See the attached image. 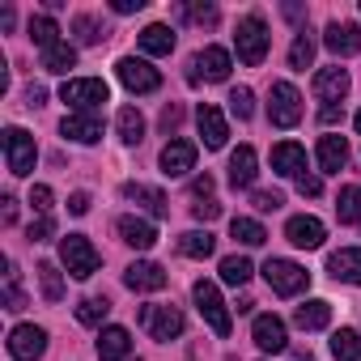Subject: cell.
Wrapping results in <instances>:
<instances>
[{
	"label": "cell",
	"mask_w": 361,
	"mask_h": 361,
	"mask_svg": "<svg viewBox=\"0 0 361 361\" xmlns=\"http://www.w3.org/2000/svg\"><path fill=\"white\" fill-rule=\"evenodd\" d=\"M178 251H183L188 259H209V255L217 251V238H213L209 230H192V234L178 238Z\"/></svg>",
	"instance_id": "30"
},
{
	"label": "cell",
	"mask_w": 361,
	"mask_h": 361,
	"mask_svg": "<svg viewBox=\"0 0 361 361\" xmlns=\"http://www.w3.org/2000/svg\"><path fill=\"white\" fill-rule=\"evenodd\" d=\"M26 102H30V106H43V102H47V90H43V85H30V90H26Z\"/></svg>",
	"instance_id": "54"
},
{
	"label": "cell",
	"mask_w": 361,
	"mask_h": 361,
	"mask_svg": "<svg viewBox=\"0 0 361 361\" xmlns=\"http://www.w3.org/2000/svg\"><path fill=\"white\" fill-rule=\"evenodd\" d=\"M47 238H56V221H51V217L30 221V243H47Z\"/></svg>",
	"instance_id": "47"
},
{
	"label": "cell",
	"mask_w": 361,
	"mask_h": 361,
	"mask_svg": "<svg viewBox=\"0 0 361 361\" xmlns=\"http://www.w3.org/2000/svg\"><path fill=\"white\" fill-rule=\"evenodd\" d=\"M251 204H255L259 213H276V209L285 204V196H281V192H255V196H251Z\"/></svg>",
	"instance_id": "44"
},
{
	"label": "cell",
	"mask_w": 361,
	"mask_h": 361,
	"mask_svg": "<svg viewBox=\"0 0 361 361\" xmlns=\"http://www.w3.org/2000/svg\"><path fill=\"white\" fill-rule=\"evenodd\" d=\"M188 170H196V140H170L161 149V174L166 178H183Z\"/></svg>",
	"instance_id": "13"
},
{
	"label": "cell",
	"mask_w": 361,
	"mask_h": 361,
	"mask_svg": "<svg viewBox=\"0 0 361 361\" xmlns=\"http://www.w3.org/2000/svg\"><path fill=\"white\" fill-rule=\"evenodd\" d=\"M43 68H47V73H68V68H77V47L56 43L51 51H43Z\"/></svg>",
	"instance_id": "36"
},
{
	"label": "cell",
	"mask_w": 361,
	"mask_h": 361,
	"mask_svg": "<svg viewBox=\"0 0 361 361\" xmlns=\"http://www.w3.org/2000/svg\"><path fill=\"white\" fill-rule=\"evenodd\" d=\"M192 217H196V221H217V217H221V204H217V200H196V204H192Z\"/></svg>",
	"instance_id": "46"
},
{
	"label": "cell",
	"mask_w": 361,
	"mask_h": 361,
	"mask_svg": "<svg viewBox=\"0 0 361 361\" xmlns=\"http://www.w3.org/2000/svg\"><path fill=\"white\" fill-rule=\"evenodd\" d=\"M106 314H111V302H106V298H85V302L77 306V323H85V327H98Z\"/></svg>",
	"instance_id": "39"
},
{
	"label": "cell",
	"mask_w": 361,
	"mask_h": 361,
	"mask_svg": "<svg viewBox=\"0 0 361 361\" xmlns=\"http://www.w3.org/2000/svg\"><path fill=\"white\" fill-rule=\"evenodd\" d=\"M251 272H255V268H251V259H243V255H226V259H221V281H226V285H247Z\"/></svg>",
	"instance_id": "37"
},
{
	"label": "cell",
	"mask_w": 361,
	"mask_h": 361,
	"mask_svg": "<svg viewBox=\"0 0 361 361\" xmlns=\"http://www.w3.org/2000/svg\"><path fill=\"white\" fill-rule=\"evenodd\" d=\"M230 111H234L238 119H251V115H255V94H251L247 85L230 90Z\"/></svg>",
	"instance_id": "42"
},
{
	"label": "cell",
	"mask_w": 361,
	"mask_h": 361,
	"mask_svg": "<svg viewBox=\"0 0 361 361\" xmlns=\"http://www.w3.org/2000/svg\"><path fill=\"white\" fill-rule=\"evenodd\" d=\"M140 327L153 336V340H178L183 336V310L178 306H140Z\"/></svg>",
	"instance_id": "7"
},
{
	"label": "cell",
	"mask_w": 361,
	"mask_h": 361,
	"mask_svg": "<svg viewBox=\"0 0 361 361\" xmlns=\"http://www.w3.org/2000/svg\"><path fill=\"white\" fill-rule=\"evenodd\" d=\"M319 166H323L327 174H340V170L348 166V140H344V136H323V140H319Z\"/></svg>",
	"instance_id": "26"
},
{
	"label": "cell",
	"mask_w": 361,
	"mask_h": 361,
	"mask_svg": "<svg viewBox=\"0 0 361 361\" xmlns=\"http://www.w3.org/2000/svg\"><path fill=\"white\" fill-rule=\"evenodd\" d=\"M9 353H13L18 361H39V357L47 353V331L35 327V323H18V327L9 331Z\"/></svg>",
	"instance_id": "11"
},
{
	"label": "cell",
	"mask_w": 361,
	"mask_h": 361,
	"mask_svg": "<svg viewBox=\"0 0 361 361\" xmlns=\"http://www.w3.org/2000/svg\"><path fill=\"white\" fill-rule=\"evenodd\" d=\"M357 132H361V111H357Z\"/></svg>",
	"instance_id": "57"
},
{
	"label": "cell",
	"mask_w": 361,
	"mask_h": 361,
	"mask_svg": "<svg viewBox=\"0 0 361 361\" xmlns=\"http://www.w3.org/2000/svg\"><path fill=\"white\" fill-rule=\"evenodd\" d=\"M115 73H119V81H123L132 94H153V90L161 85V73H157L149 60H136V56H123V60L115 64Z\"/></svg>",
	"instance_id": "9"
},
{
	"label": "cell",
	"mask_w": 361,
	"mask_h": 361,
	"mask_svg": "<svg viewBox=\"0 0 361 361\" xmlns=\"http://www.w3.org/2000/svg\"><path fill=\"white\" fill-rule=\"evenodd\" d=\"M5 310H26V293H22V272L9 259L5 264Z\"/></svg>",
	"instance_id": "34"
},
{
	"label": "cell",
	"mask_w": 361,
	"mask_h": 361,
	"mask_svg": "<svg viewBox=\"0 0 361 361\" xmlns=\"http://www.w3.org/2000/svg\"><path fill=\"white\" fill-rule=\"evenodd\" d=\"M314 94L323 98V106H336L344 94H348V73L336 64V68H319L314 73Z\"/></svg>",
	"instance_id": "19"
},
{
	"label": "cell",
	"mask_w": 361,
	"mask_h": 361,
	"mask_svg": "<svg viewBox=\"0 0 361 361\" xmlns=\"http://www.w3.org/2000/svg\"><path fill=\"white\" fill-rule=\"evenodd\" d=\"M140 47H145L149 56H170V51H174V30L161 26V22H153V26L140 30Z\"/></svg>",
	"instance_id": "28"
},
{
	"label": "cell",
	"mask_w": 361,
	"mask_h": 361,
	"mask_svg": "<svg viewBox=\"0 0 361 361\" xmlns=\"http://www.w3.org/2000/svg\"><path fill=\"white\" fill-rule=\"evenodd\" d=\"M268 119L276 128H293L302 119V94L289 85V81H276L272 94H268Z\"/></svg>",
	"instance_id": "8"
},
{
	"label": "cell",
	"mask_w": 361,
	"mask_h": 361,
	"mask_svg": "<svg viewBox=\"0 0 361 361\" xmlns=\"http://www.w3.org/2000/svg\"><path fill=\"white\" fill-rule=\"evenodd\" d=\"M119 238L132 247V251H149L157 243V230L145 221V217H119Z\"/></svg>",
	"instance_id": "24"
},
{
	"label": "cell",
	"mask_w": 361,
	"mask_h": 361,
	"mask_svg": "<svg viewBox=\"0 0 361 361\" xmlns=\"http://www.w3.org/2000/svg\"><path fill=\"white\" fill-rule=\"evenodd\" d=\"M327 272L344 285H361V247H344L327 255Z\"/></svg>",
	"instance_id": "21"
},
{
	"label": "cell",
	"mask_w": 361,
	"mask_h": 361,
	"mask_svg": "<svg viewBox=\"0 0 361 361\" xmlns=\"http://www.w3.org/2000/svg\"><path fill=\"white\" fill-rule=\"evenodd\" d=\"M111 9L115 13H136V9H145V0H111Z\"/></svg>",
	"instance_id": "52"
},
{
	"label": "cell",
	"mask_w": 361,
	"mask_h": 361,
	"mask_svg": "<svg viewBox=\"0 0 361 361\" xmlns=\"http://www.w3.org/2000/svg\"><path fill=\"white\" fill-rule=\"evenodd\" d=\"M298 192L302 196H319L323 192V178L319 174H298Z\"/></svg>",
	"instance_id": "48"
},
{
	"label": "cell",
	"mask_w": 361,
	"mask_h": 361,
	"mask_svg": "<svg viewBox=\"0 0 361 361\" xmlns=\"http://www.w3.org/2000/svg\"><path fill=\"white\" fill-rule=\"evenodd\" d=\"M331 357H336V361H361V336H357L353 327H340V331L331 336Z\"/></svg>",
	"instance_id": "32"
},
{
	"label": "cell",
	"mask_w": 361,
	"mask_h": 361,
	"mask_svg": "<svg viewBox=\"0 0 361 361\" xmlns=\"http://www.w3.org/2000/svg\"><path fill=\"white\" fill-rule=\"evenodd\" d=\"M60 98H64L73 111H94V106H102V102L111 98V90H106L102 77H73V81L60 85Z\"/></svg>",
	"instance_id": "5"
},
{
	"label": "cell",
	"mask_w": 361,
	"mask_h": 361,
	"mask_svg": "<svg viewBox=\"0 0 361 361\" xmlns=\"http://www.w3.org/2000/svg\"><path fill=\"white\" fill-rule=\"evenodd\" d=\"M0 204H5V213H0V217H5V226H13V221H18V200H13V196H5Z\"/></svg>",
	"instance_id": "53"
},
{
	"label": "cell",
	"mask_w": 361,
	"mask_h": 361,
	"mask_svg": "<svg viewBox=\"0 0 361 361\" xmlns=\"http://www.w3.org/2000/svg\"><path fill=\"white\" fill-rule=\"evenodd\" d=\"M60 264L68 268L73 281H90V276L98 272L102 255L94 251V243H90L85 234H68V238H60Z\"/></svg>",
	"instance_id": "2"
},
{
	"label": "cell",
	"mask_w": 361,
	"mask_h": 361,
	"mask_svg": "<svg viewBox=\"0 0 361 361\" xmlns=\"http://www.w3.org/2000/svg\"><path fill=\"white\" fill-rule=\"evenodd\" d=\"M0 145H5V161H9V174L26 178V174L35 170V157H39V149H35V136H30V132H22V128H5Z\"/></svg>",
	"instance_id": "4"
},
{
	"label": "cell",
	"mask_w": 361,
	"mask_h": 361,
	"mask_svg": "<svg viewBox=\"0 0 361 361\" xmlns=\"http://www.w3.org/2000/svg\"><path fill=\"white\" fill-rule=\"evenodd\" d=\"M293 323H298L302 331H323V327L331 323V302H323V298L302 302V306L293 310Z\"/></svg>",
	"instance_id": "25"
},
{
	"label": "cell",
	"mask_w": 361,
	"mask_h": 361,
	"mask_svg": "<svg viewBox=\"0 0 361 361\" xmlns=\"http://www.w3.org/2000/svg\"><path fill=\"white\" fill-rule=\"evenodd\" d=\"M310 60H314V39L306 30H298L293 47H289V68H310Z\"/></svg>",
	"instance_id": "40"
},
{
	"label": "cell",
	"mask_w": 361,
	"mask_h": 361,
	"mask_svg": "<svg viewBox=\"0 0 361 361\" xmlns=\"http://www.w3.org/2000/svg\"><path fill=\"white\" fill-rule=\"evenodd\" d=\"M192 298H196V310L204 314V323H209L217 336H230V306L221 302L217 285H213V281H196V285H192Z\"/></svg>",
	"instance_id": "6"
},
{
	"label": "cell",
	"mask_w": 361,
	"mask_h": 361,
	"mask_svg": "<svg viewBox=\"0 0 361 361\" xmlns=\"http://www.w3.org/2000/svg\"><path fill=\"white\" fill-rule=\"evenodd\" d=\"M60 132H64L68 140H77V145H98V140H102V119H98L94 111H73V115H64Z\"/></svg>",
	"instance_id": "14"
},
{
	"label": "cell",
	"mask_w": 361,
	"mask_h": 361,
	"mask_svg": "<svg viewBox=\"0 0 361 361\" xmlns=\"http://www.w3.org/2000/svg\"><path fill=\"white\" fill-rule=\"evenodd\" d=\"M230 234H234L243 247H264V243H268V230H264L259 221H251V217H234V221H230Z\"/></svg>",
	"instance_id": "33"
},
{
	"label": "cell",
	"mask_w": 361,
	"mask_h": 361,
	"mask_svg": "<svg viewBox=\"0 0 361 361\" xmlns=\"http://www.w3.org/2000/svg\"><path fill=\"white\" fill-rule=\"evenodd\" d=\"M319 119H323V123H336V119H344V106H323Z\"/></svg>",
	"instance_id": "55"
},
{
	"label": "cell",
	"mask_w": 361,
	"mask_h": 361,
	"mask_svg": "<svg viewBox=\"0 0 361 361\" xmlns=\"http://www.w3.org/2000/svg\"><path fill=\"white\" fill-rule=\"evenodd\" d=\"M178 123H183V106H178V102H170V106L161 111V128H166V132H174Z\"/></svg>",
	"instance_id": "49"
},
{
	"label": "cell",
	"mask_w": 361,
	"mask_h": 361,
	"mask_svg": "<svg viewBox=\"0 0 361 361\" xmlns=\"http://www.w3.org/2000/svg\"><path fill=\"white\" fill-rule=\"evenodd\" d=\"M123 196L132 200V204H140V209H149L153 217H170V200L157 192V188H145V183H128L123 188Z\"/></svg>",
	"instance_id": "27"
},
{
	"label": "cell",
	"mask_w": 361,
	"mask_h": 361,
	"mask_svg": "<svg viewBox=\"0 0 361 361\" xmlns=\"http://www.w3.org/2000/svg\"><path fill=\"white\" fill-rule=\"evenodd\" d=\"M132 353V331L128 327H102L98 331V357L102 361H123Z\"/></svg>",
	"instance_id": "23"
},
{
	"label": "cell",
	"mask_w": 361,
	"mask_h": 361,
	"mask_svg": "<svg viewBox=\"0 0 361 361\" xmlns=\"http://www.w3.org/2000/svg\"><path fill=\"white\" fill-rule=\"evenodd\" d=\"M285 238H289L293 247H302V251H314V247H323L327 230H323V221H319V217H289Z\"/></svg>",
	"instance_id": "17"
},
{
	"label": "cell",
	"mask_w": 361,
	"mask_h": 361,
	"mask_svg": "<svg viewBox=\"0 0 361 361\" xmlns=\"http://www.w3.org/2000/svg\"><path fill=\"white\" fill-rule=\"evenodd\" d=\"M323 43H327V51H336V56H357V51H361V26H353V22H331L327 35H323Z\"/></svg>",
	"instance_id": "18"
},
{
	"label": "cell",
	"mask_w": 361,
	"mask_h": 361,
	"mask_svg": "<svg viewBox=\"0 0 361 361\" xmlns=\"http://www.w3.org/2000/svg\"><path fill=\"white\" fill-rule=\"evenodd\" d=\"M39 285H43V298L47 302H60L64 298V272L56 264H39Z\"/></svg>",
	"instance_id": "38"
},
{
	"label": "cell",
	"mask_w": 361,
	"mask_h": 361,
	"mask_svg": "<svg viewBox=\"0 0 361 361\" xmlns=\"http://www.w3.org/2000/svg\"><path fill=\"white\" fill-rule=\"evenodd\" d=\"M230 51L226 47H204L200 56H192V73H188V81L192 85H200V77L204 81H226L230 77Z\"/></svg>",
	"instance_id": "10"
},
{
	"label": "cell",
	"mask_w": 361,
	"mask_h": 361,
	"mask_svg": "<svg viewBox=\"0 0 361 361\" xmlns=\"http://www.w3.org/2000/svg\"><path fill=\"white\" fill-rule=\"evenodd\" d=\"M51 200H56V196H51V188H43V183L30 192V204H35V213H39V217H51Z\"/></svg>",
	"instance_id": "43"
},
{
	"label": "cell",
	"mask_w": 361,
	"mask_h": 361,
	"mask_svg": "<svg viewBox=\"0 0 361 361\" xmlns=\"http://www.w3.org/2000/svg\"><path fill=\"white\" fill-rule=\"evenodd\" d=\"M192 196H196V200H213V178H209V174L192 183Z\"/></svg>",
	"instance_id": "51"
},
{
	"label": "cell",
	"mask_w": 361,
	"mask_h": 361,
	"mask_svg": "<svg viewBox=\"0 0 361 361\" xmlns=\"http://www.w3.org/2000/svg\"><path fill=\"white\" fill-rule=\"evenodd\" d=\"M166 268L161 264H149V259H136V264H128V272H123V285L132 289V293H157V289H166Z\"/></svg>",
	"instance_id": "12"
},
{
	"label": "cell",
	"mask_w": 361,
	"mask_h": 361,
	"mask_svg": "<svg viewBox=\"0 0 361 361\" xmlns=\"http://www.w3.org/2000/svg\"><path fill=\"white\" fill-rule=\"evenodd\" d=\"M115 128H119V140H123V145H140V140H145V115H140L136 106H119Z\"/></svg>",
	"instance_id": "29"
},
{
	"label": "cell",
	"mask_w": 361,
	"mask_h": 361,
	"mask_svg": "<svg viewBox=\"0 0 361 361\" xmlns=\"http://www.w3.org/2000/svg\"><path fill=\"white\" fill-rule=\"evenodd\" d=\"M336 217H340L344 226H357V221H361V188H357V183H348V188L336 196Z\"/></svg>",
	"instance_id": "31"
},
{
	"label": "cell",
	"mask_w": 361,
	"mask_h": 361,
	"mask_svg": "<svg viewBox=\"0 0 361 361\" xmlns=\"http://www.w3.org/2000/svg\"><path fill=\"white\" fill-rule=\"evenodd\" d=\"M264 281L281 298H298L302 289H310V272L302 264H293V259H268L264 264Z\"/></svg>",
	"instance_id": "3"
},
{
	"label": "cell",
	"mask_w": 361,
	"mask_h": 361,
	"mask_svg": "<svg viewBox=\"0 0 361 361\" xmlns=\"http://www.w3.org/2000/svg\"><path fill=\"white\" fill-rule=\"evenodd\" d=\"M255 166H259L255 149H251V145H238V149L230 153V183H234V188H251L255 174H259Z\"/></svg>",
	"instance_id": "22"
},
{
	"label": "cell",
	"mask_w": 361,
	"mask_h": 361,
	"mask_svg": "<svg viewBox=\"0 0 361 361\" xmlns=\"http://www.w3.org/2000/svg\"><path fill=\"white\" fill-rule=\"evenodd\" d=\"M196 123H200V136H204L209 149H226V140H230V123H226V115H221L213 102H200Z\"/></svg>",
	"instance_id": "15"
},
{
	"label": "cell",
	"mask_w": 361,
	"mask_h": 361,
	"mask_svg": "<svg viewBox=\"0 0 361 361\" xmlns=\"http://www.w3.org/2000/svg\"><path fill=\"white\" fill-rule=\"evenodd\" d=\"M68 213H73V217H85V213H90V192H73V196H68Z\"/></svg>",
	"instance_id": "50"
},
{
	"label": "cell",
	"mask_w": 361,
	"mask_h": 361,
	"mask_svg": "<svg viewBox=\"0 0 361 361\" xmlns=\"http://www.w3.org/2000/svg\"><path fill=\"white\" fill-rule=\"evenodd\" d=\"M30 39H35V47H43V51H51L56 43H60V26L51 22V18H30Z\"/></svg>",
	"instance_id": "35"
},
{
	"label": "cell",
	"mask_w": 361,
	"mask_h": 361,
	"mask_svg": "<svg viewBox=\"0 0 361 361\" xmlns=\"http://www.w3.org/2000/svg\"><path fill=\"white\" fill-rule=\"evenodd\" d=\"M251 336H255V344H259L264 353H285V348H289L285 319H276V314H255V327H251Z\"/></svg>",
	"instance_id": "16"
},
{
	"label": "cell",
	"mask_w": 361,
	"mask_h": 361,
	"mask_svg": "<svg viewBox=\"0 0 361 361\" xmlns=\"http://www.w3.org/2000/svg\"><path fill=\"white\" fill-rule=\"evenodd\" d=\"M73 35H77V43H102V39H106V26H98L90 13H81V18L73 22Z\"/></svg>",
	"instance_id": "41"
},
{
	"label": "cell",
	"mask_w": 361,
	"mask_h": 361,
	"mask_svg": "<svg viewBox=\"0 0 361 361\" xmlns=\"http://www.w3.org/2000/svg\"><path fill=\"white\" fill-rule=\"evenodd\" d=\"M268 43H272V39H268V26H264L259 13H251V18L238 22V30H234V47H238V60H243L247 68H259V64H264Z\"/></svg>",
	"instance_id": "1"
},
{
	"label": "cell",
	"mask_w": 361,
	"mask_h": 361,
	"mask_svg": "<svg viewBox=\"0 0 361 361\" xmlns=\"http://www.w3.org/2000/svg\"><path fill=\"white\" fill-rule=\"evenodd\" d=\"M183 18H192V22H200V26H213L217 22V9L213 5H192V9H178Z\"/></svg>",
	"instance_id": "45"
},
{
	"label": "cell",
	"mask_w": 361,
	"mask_h": 361,
	"mask_svg": "<svg viewBox=\"0 0 361 361\" xmlns=\"http://www.w3.org/2000/svg\"><path fill=\"white\" fill-rule=\"evenodd\" d=\"M272 170H276V174H285V178L306 174V149H302L298 140H281V145L272 149Z\"/></svg>",
	"instance_id": "20"
},
{
	"label": "cell",
	"mask_w": 361,
	"mask_h": 361,
	"mask_svg": "<svg viewBox=\"0 0 361 361\" xmlns=\"http://www.w3.org/2000/svg\"><path fill=\"white\" fill-rule=\"evenodd\" d=\"M293 361H314V357L310 353H293Z\"/></svg>",
	"instance_id": "56"
}]
</instances>
